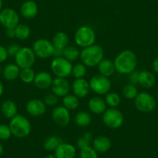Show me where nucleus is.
I'll return each instance as SVG.
<instances>
[{
	"label": "nucleus",
	"instance_id": "obj_1",
	"mask_svg": "<svg viewBox=\"0 0 158 158\" xmlns=\"http://www.w3.org/2000/svg\"><path fill=\"white\" fill-rule=\"evenodd\" d=\"M115 71L121 74H130L136 71L137 57L133 51L125 50L118 53L114 60Z\"/></svg>",
	"mask_w": 158,
	"mask_h": 158
},
{
	"label": "nucleus",
	"instance_id": "obj_2",
	"mask_svg": "<svg viewBox=\"0 0 158 158\" xmlns=\"http://www.w3.org/2000/svg\"><path fill=\"white\" fill-rule=\"evenodd\" d=\"M104 55L103 48L99 45L93 44L81 50L80 59L81 63L84 64L86 67L92 68L98 66V64L104 59Z\"/></svg>",
	"mask_w": 158,
	"mask_h": 158
},
{
	"label": "nucleus",
	"instance_id": "obj_3",
	"mask_svg": "<svg viewBox=\"0 0 158 158\" xmlns=\"http://www.w3.org/2000/svg\"><path fill=\"white\" fill-rule=\"evenodd\" d=\"M10 128L12 134L15 137L25 138L30 134L32 126L30 120L24 115L17 114L11 118L10 123Z\"/></svg>",
	"mask_w": 158,
	"mask_h": 158
},
{
	"label": "nucleus",
	"instance_id": "obj_4",
	"mask_svg": "<svg viewBox=\"0 0 158 158\" xmlns=\"http://www.w3.org/2000/svg\"><path fill=\"white\" fill-rule=\"evenodd\" d=\"M74 39L77 46L83 49L95 44L96 33L89 26H81L76 30Z\"/></svg>",
	"mask_w": 158,
	"mask_h": 158
},
{
	"label": "nucleus",
	"instance_id": "obj_5",
	"mask_svg": "<svg viewBox=\"0 0 158 158\" xmlns=\"http://www.w3.org/2000/svg\"><path fill=\"white\" fill-rule=\"evenodd\" d=\"M102 121L106 127L112 130H115L123 124V114L116 108H109L102 114Z\"/></svg>",
	"mask_w": 158,
	"mask_h": 158
},
{
	"label": "nucleus",
	"instance_id": "obj_6",
	"mask_svg": "<svg viewBox=\"0 0 158 158\" xmlns=\"http://www.w3.org/2000/svg\"><path fill=\"white\" fill-rule=\"evenodd\" d=\"M72 63L63 57H55L51 64V71L57 77L67 78L72 73Z\"/></svg>",
	"mask_w": 158,
	"mask_h": 158
},
{
	"label": "nucleus",
	"instance_id": "obj_7",
	"mask_svg": "<svg viewBox=\"0 0 158 158\" xmlns=\"http://www.w3.org/2000/svg\"><path fill=\"white\" fill-rule=\"evenodd\" d=\"M89 82L91 90L98 95H106L110 92L112 83L108 77L102 74H96L90 79Z\"/></svg>",
	"mask_w": 158,
	"mask_h": 158
},
{
	"label": "nucleus",
	"instance_id": "obj_8",
	"mask_svg": "<svg viewBox=\"0 0 158 158\" xmlns=\"http://www.w3.org/2000/svg\"><path fill=\"white\" fill-rule=\"evenodd\" d=\"M36 55L32 48L28 47L21 48L15 56V62L20 69L32 68L36 61Z\"/></svg>",
	"mask_w": 158,
	"mask_h": 158
},
{
	"label": "nucleus",
	"instance_id": "obj_9",
	"mask_svg": "<svg viewBox=\"0 0 158 158\" xmlns=\"http://www.w3.org/2000/svg\"><path fill=\"white\" fill-rule=\"evenodd\" d=\"M36 57L41 59H46L53 56L54 47L52 41L47 39H38L33 43L32 47Z\"/></svg>",
	"mask_w": 158,
	"mask_h": 158
},
{
	"label": "nucleus",
	"instance_id": "obj_10",
	"mask_svg": "<svg viewBox=\"0 0 158 158\" xmlns=\"http://www.w3.org/2000/svg\"><path fill=\"white\" fill-rule=\"evenodd\" d=\"M134 105L138 111L144 113L150 112L156 107V101L154 98L147 92L138 93L134 98Z\"/></svg>",
	"mask_w": 158,
	"mask_h": 158
},
{
	"label": "nucleus",
	"instance_id": "obj_11",
	"mask_svg": "<svg viewBox=\"0 0 158 158\" xmlns=\"http://www.w3.org/2000/svg\"><path fill=\"white\" fill-rule=\"evenodd\" d=\"M19 23V16L12 8H6L0 12V24L6 29L15 28Z\"/></svg>",
	"mask_w": 158,
	"mask_h": 158
},
{
	"label": "nucleus",
	"instance_id": "obj_12",
	"mask_svg": "<svg viewBox=\"0 0 158 158\" xmlns=\"http://www.w3.org/2000/svg\"><path fill=\"white\" fill-rule=\"evenodd\" d=\"M51 116L54 123L60 127H67L71 121L70 111L64 106H58L54 108L51 113Z\"/></svg>",
	"mask_w": 158,
	"mask_h": 158
},
{
	"label": "nucleus",
	"instance_id": "obj_13",
	"mask_svg": "<svg viewBox=\"0 0 158 158\" xmlns=\"http://www.w3.org/2000/svg\"><path fill=\"white\" fill-rule=\"evenodd\" d=\"M27 113L33 117H40L46 112L47 106L43 100L33 98L27 103L26 106Z\"/></svg>",
	"mask_w": 158,
	"mask_h": 158
},
{
	"label": "nucleus",
	"instance_id": "obj_14",
	"mask_svg": "<svg viewBox=\"0 0 158 158\" xmlns=\"http://www.w3.org/2000/svg\"><path fill=\"white\" fill-rule=\"evenodd\" d=\"M51 91L54 94L59 97L63 98L65 95H68L71 89V85L66 78L64 77H57L53 80L52 85H51Z\"/></svg>",
	"mask_w": 158,
	"mask_h": 158
},
{
	"label": "nucleus",
	"instance_id": "obj_15",
	"mask_svg": "<svg viewBox=\"0 0 158 158\" xmlns=\"http://www.w3.org/2000/svg\"><path fill=\"white\" fill-rule=\"evenodd\" d=\"M89 82L83 78H75L72 84V91L74 95L78 98H83L88 96L90 92Z\"/></svg>",
	"mask_w": 158,
	"mask_h": 158
},
{
	"label": "nucleus",
	"instance_id": "obj_16",
	"mask_svg": "<svg viewBox=\"0 0 158 158\" xmlns=\"http://www.w3.org/2000/svg\"><path fill=\"white\" fill-rule=\"evenodd\" d=\"M53 80L54 78L50 73L47 72V71H40L36 74L33 84H34L35 87L37 88L38 89L46 90L51 87Z\"/></svg>",
	"mask_w": 158,
	"mask_h": 158
},
{
	"label": "nucleus",
	"instance_id": "obj_17",
	"mask_svg": "<svg viewBox=\"0 0 158 158\" xmlns=\"http://www.w3.org/2000/svg\"><path fill=\"white\" fill-rule=\"evenodd\" d=\"M76 153L75 147L68 143H61L54 150V156L57 158H74Z\"/></svg>",
	"mask_w": 158,
	"mask_h": 158
},
{
	"label": "nucleus",
	"instance_id": "obj_18",
	"mask_svg": "<svg viewBox=\"0 0 158 158\" xmlns=\"http://www.w3.org/2000/svg\"><path fill=\"white\" fill-rule=\"evenodd\" d=\"M38 13V6L33 0H27L22 4L20 7V14L27 19H31L36 17Z\"/></svg>",
	"mask_w": 158,
	"mask_h": 158
},
{
	"label": "nucleus",
	"instance_id": "obj_19",
	"mask_svg": "<svg viewBox=\"0 0 158 158\" xmlns=\"http://www.w3.org/2000/svg\"><path fill=\"white\" fill-rule=\"evenodd\" d=\"M89 109L92 113L100 115L103 114L106 110L107 105H106L105 99L98 96H95L91 98L89 101Z\"/></svg>",
	"mask_w": 158,
	"mask_h": 158
},
{
	"label": "nucleus",
	"instance_id": "obj_20",
	"mask_svg": "<svg viewBox=\"0 0 158 158\" xmlns=\"http://www.w3.org/2000/svg\"><path fill=\"white\" fill-rule=\"evenodd\" d=\"M112 146V142L108 136H98L92 140V147L96 150L98 153H106Z\"/></svg>",
	"mask_w": 158,
	"mask_h": 158
},
{
	"label": "nucleus",
	"instance_id": "obj_21",
	"mask_svg": "<svg viewBox=\"0 0 158 158\" xmlns=\"http://www.w3.org/2000/svg\"><path fill=\"white\" fill-rule=\"evenodd\" d=\"M20 71L21 69L16 64H9L4 67L2 73L6 80L13 81L19 77Z\"/></svg>",
	"mask_w": 158,
	"mask_h": 158
},
{
	"label": "nucleus",
	"instance_id": "obj_22",
	"mask_svg": "<svg viewBox=\"0 0 158 158\" xmlns=\"http://www.w3.org/2000/svg\"><path fill=\"white\" fill-rule=\"evenodd\" d=\"M18 108L16 103L10 99L5 100L1 105V112L7 118H13L17 115Z\"/></svg>",
	"mask_w": 158,
	"mask_h": 158
},
{
	"label": "nucleus",
	"instance_id": "obj_23",
	"mask_svg": "<svg viewBox=\"0 0 158 158\" xmlns=\"http://www.w3.org/2000/svg\"><path fill=\"white\" fill-rule=\"evenodd\" d=\"M98 71L99 74L109 77L112 76L115 73V68L114 64V61L109 60V59L104 58L98 64Z\"/></svg>",
	"mask_w": 158,
	"mask_h": 158
},
{
	"label": "nucleus",
	"instance_id": "obj_24",
	"mask_svg": "<svg viewBox=\"0 0 158 158\" xmlns=\"http://www.w3.org/2000/svg\"><path fill=\"white\" fill-rule=\"evenodd\" d=\"M138 84L145 89H150L155 84V77L153 73L148 71H139Z\"/></svg>",
	"mask_w": 158,
	"mask_h": 158
},
{
	"label": "nucleus",
	"instance_id": "obj_25",
	"mask_svg": "<svg viewBox=\"0 0 158 158\" xmlns=\"http://www.w3.org/2000/svg\"><path fill=\"white\" fill-rule=\"evenodd\" d=\"M52 44L56 49L64 50L69 44V37L64 32H58L53 37Z\"/></svg>",
	"mask_w": 158,
	"mask_h": 158
},
{
	"label": "nucleus",
	"instance_id": "obj_26",
	"mask_svg": "<svg viewBox=\"0 0 158 158\" xmlns=\"http://www.w3.org/2000/svg\"><path fill=\"white\" fill-rule=\"evenodd\" d=\"M74 123L79 127H86L92 123V115L89 112L80 111L74 117Z\"/></svg>",
	"mask_w": 158,
	"mask_h": 158
},
{
	"label": "nucleus",
	"instance_id": "obj_27",
	"mask_svg": "<svg viewBox=\"0 0 158 158\" xmlns=\"http://www.w3.org/2000/svg\"><path fill=\"white\" fill-rule=\"evenodd\" d=\"M80 54L81 51H79L78 48L72 45H68L63 50V57L71 63L78 60L80 58Z\"/></svg>",
	"mask_w": 158,
	"mask_h": 158
},
{
	"label": "nucleus",
	"instance_id": "obj_28",
	"mask_svg": "<svg viewBox=\"0 0 158 158\" xmlns=\"http://www.w3.org/2000/svg\"><path fill=\"white\" fill-rule=\"evenodd\" d=\"M62 102H63V106L69 111L76 110L80 106L79 98L74 94L73 95L72 94H68V95L63 97Z\"/></svg>",
	"mask_w": 158,
	"mask_h": 158
},
{
	"label": "nucleus",
	"instance_id": "obj_29",
	"mask_svg": "<svg viewBox=\"0 0 158 158\" xmlns=\"http://www.w3.org/2000/svg\"><path fill=\"white\" fill-rule=\"evenodd\" d=\"M61 143H63V140H62L61 138L59 137V136H48V137L44 140V148L47 151H54Z\"/></svg>",
	"mask_w": 158,
	"mask_h": 158
},
{
	"label": "nucleus",
	"instance_id": "obj_30",
	"mask_svg": "<svg viewBox=\"0 0 158 158\" xmlns=\"http://www.w3.org/2000/svg\"><path fill=\"white\" fill-rule=\"evenodd\" d=\"M16 37L20 40H25L30 36V28L27 25L23 23H19L15 27Z\"/></svg>",
	"mask_w": 158,
	"mask_h": 158
},
{
	"label": "nucleus",
	"instance_id": "obj_31",
	"mask_svg": "<svg viewBox=\"0 0 158 158\" xmlns=\"http://www.w3.org/2000/svg\"><path fill=\"white\" fill-rule=\"evenodd\" d=\"M35 76H36V73L31 68H24V69H21L19 78L25 84H30V83L33 82Z\"/></svg>",
	"mask_w": 158,
	"mask_h": 158
},
{
	"label": "nucleus",
	"instance_id": "obj_32",
	"mask_svg": "<svg viewBox=\"0 0 158 158\" xmlns=\"http://www.w3.org/2000/svg\"><path fill=\"white\" fill-rule=\"evenodd\" d=\"M105 102H106V105L110 108H116L120 104L121 98L118 94L109 92L106 95Z\"/></svg>",
	"mask_w": 158,
	"mask_h": 158
},
{
	"label": "nucleus",
	"instance_id": "obj_33",
	"mask_svg": "<svg viewBox=\"0 0 158 158\" xmlns=\"http://www.w3.org/2000/svg\"><path fill=\"white\" fill-rule=\"evenodd\" d=\"M138 89L136 85L132 84L126 85L123 89V95L127 99H134L138 95Z\"/></svg>",
	"mask_w": 158,
	"mask_h": 158
},
{
	"label": "nucleus",
	"instance_id": "obj_34",
	"mask_svg": "<svg viewBox=\"0 0 158 158\" xmlns=\"http://www.w3.org/2000/svg\"><path fill=\"white\" fill-rule=\"evenodd\" d=\"M92 140V133H84L81 136L77 139V147H78L80 150L81 149L85 148L91 146V143Z\"/></svg>",
	"mask_w": 158,
	"mask_h": 158
},
{
	"label": "nucleus",
	"instance_id": "obj_35",
	"mask_svg": "<svg viewBox=\"0 0 158 158\" xmlns=\"http://www.w3.org/2000/svg\"><path fill=\"white\" fill-rule=\"evenodd\" d=\"M86 72L87 69L85 65L82 63H77L73 66L71 74H73L75 78H83L86 74Z\"/></svg>",
	"mask_w": 158,
	"mask_h": 158
},
{
	"label": "nucleus",
	"instance_id": "obj_36",
	"mask_svg": "<svg viewBox=\"0 0 158 158\" xmlns=\"http://www.w3.org/2000/svg\"><path fill=\"white\" fill-rule=\"evenodd\" d=\"M98 152L92 147H85L80 150V158H98Z\"/></svg>",
	"mask_w": 158,
	"mask_h": 158
},
{
	"label": "nucleus",
	"instance_id": "obj_37",
	"mask_svg": "<svg viewBox=\"0 0 158 158\" xmlns=\"http://www.w3.org/2000/svg\"><path fill=\"white\" fill-rule=\"evenodd\" d=\"M13 136L10 126L0 124V140H7Z\"/></svg>",
	"mask_w": 158,
	"mask_h": 158
},
{
	"label": "nucleus",
	"instance_id": "obj_38",
	"mask_svg": "<svg viewBox=\"0 0 158 158\" xmlns=\"http://www.w3.org/2000/svg\"><path fill=\"white\" fill-rule=\"evenodd\" d=\"M59 101V97L56 95L55 94L49 93L47 94L44 98V102L46 104L47 106H54L57 104Z\"/></svg>",
	"mask_w": 158,
	"mask_h": 158
},
{
	"label": "nucleus",
	"instance_id": "obj_39",
	"mask_svg": "<svg viewBox=\"0 0 158 158\" xmlns=\"http://www.w3.org/2000/svg\"><path fill=\"white\" fill-rule=\"evenodd\" d=\"M21 47L19 44H10L7 49V52H8L9 56H11V57H15V56L16 55L19 51L20 50Z\"/></svg>",
	"mask_w": 158,
	"mask_h": 158
},
{
	"label": "nucleus",
	"instance_id": "obj_40",
	"mask_svg": "<svg viewBox=\"0 0 158 158\" xmlns=\"http://www.w3.org/2000/svg\"><path fill=\"white\" fill-rule=\"evenodd\" d=\"M139 71H133L132 73H130L129 75V80H130V84L132 85H136L138 84V80H139Z\"/></svg>",
	"mask_w": 158,
	"mask_h": 158
},
{
	"label": "nucleus",
	"instance_id": "obj_41",
	"mask_svg": "<svg viewBox=\"0 0 158 158\" xmlns=\"http://www.w3.org/2000/svg\"><path fill=\"white\" fill-rule=\"evenodd\" d=\"M9 54L7 52V49L5 47L0 45V64L3 63L8 58Z\"/></svg>",
	"mask_w": 158,
	"mask_h": 158
},
{
	"label": "nucleus",
	"instance_id": "obj_42",
	"mask_svg": "<svg viewBox=\"0 0 158 158\" xmlns=\"http://www.w3.org/2000/svg\"><path fill=\"white\" fill-rule=\"evenodd\" d=\"M6 35L7 37L13 38L16 37V32H15V28H10V29H6Z\"/></svg>",
	"mask_w": 158,
	"mask_h": 158
},
{
	"label": "nucleus",
	"instance_id": "obj_43",
	"mask_svg": "<svg viewBox=\"0 0 158 158\" xmlns=\"http://www.w3.org/2000/svg\"><path fill=\"white\" fill-rule=\"evenodd\" d=\"M53 56L55 57H63V50H60V49H56L54 48V54H53Z\"/></svg>",
	"mask_w": 158,
	"mask_h": 158
},
{
	"label": "nucleus",
	"instance_id": "obj_44",
	"mask_svg": "<svg viewBox=\"0 0 158 158\" xmlns=\"http://www.w3.org/2000/svg\"><path fill=\"white\" fill-rule=\"evenodd\" d=\"M153 68L154 70V71L158 74V57H156L154 59L153 62Z\"/></svg>",
	"mask_w": 158,
	"mask_h": 158
},
{
	"label": "nucleus",
	"instance_id": "obj_45",
	"mask_svg": "<svg viewBox=\"0 0 158 158\" xmlns=\"http://www.w3.org/2000/svg\"><path fill=\"white\" fill-rule=\"evenodd\" d=\"M3 92H4L3 84H2V81H1V79H0V96L3 94Z\"/></svg>",
	"mask_w": 158,
	"mask_h": 158
},
{
	"label": "nucleus",
	"instance_id": "obj_46",
	"mask_svg": "<svg viewBox=\"0 0 158 158\" xmlns=\"http://www.w3.org/2000/svg\"><path fill=\"white\" fill-rule=\"evenodd\" d=\"M3 151H4L3 146H2V143L0 142V156H1L2 155V153H3Z\"/></svg>",
	"mask_w": 158,
	"mask_h": 158
},
{
	"label": "nucleus",
	"instance_id": "obj_47",
	"mask_svg": "<svg viewBox=\"0 0 158 158\" xmlns=\"http://www.w3.org/2000/svg\"><path fill=\"white\" fill-rule=\"evenodd\" d=\"M44 158H57V157H56V156H54V155L50 154V155H48V156H45Z\"/></svg>",
	"mask_w": 158,
	"mask_h": 158
},
{
	"label": "nucleus",
	"instance_id": "obj_48",
	"mask_svg": "<svg viewBox=\"0 0 158 158\" xmlns=\"http://www.w3.org/2000/svg\"><path fill=\"white\" fill-rule=\"evenodd\" d=\"M2 10V0H0V12Z\"/></svg>",
	"mask_w": 158,
	"mask_h": 158
},
{
	"label": "nucleus",
	"instance_id": "obj_49",
	"mask_svg": "<svg viewBox=\"0 0 158 158\" xmlns=\"http://www.w3.org/2000/svg\"><path fill=\"white\" fill-rule=\"evenodd\" d=\"M2 72V68H1V66H0V73Z\"/></svg>",
	"mask_w": 158,
	"mask_h": 158
},
{
	"label": "nucleus",
	"instance_id": "obj_50",
	"mask_svg": "<svg viewBox=\"0 0 158 158\" xmlns=\"http://www.w3.org/2000/svg\"><path fill=\"white\" fill-rule=\"evenodd\" d=\"M157 22H158V16H157Z\"/></svg>",
	"mask_w": 158,
	"mask_h": 158
},
{
	"label": "nucleus",
	"instance_id": "obj_51",
	"mask_svg": "<svg viewBox=\"0 0 158 158\" xmlns=\"http://www.w3.org/2000/svg\"></svg>",
	"mask_w": 158,
	"mask_h": 158
}]
</instances>
